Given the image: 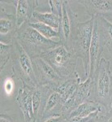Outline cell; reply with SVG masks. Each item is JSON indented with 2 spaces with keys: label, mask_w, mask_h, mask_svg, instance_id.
Returning <instances> with one entry per match:
<instances>
[{
  "label": "cell",
  "mask_w": 112,
  "mask_h": 122,
  "mask_svg": "<svg viewBox=\"0 0 112 122\" xmlns=\"http://www.w3.org/2000/svg\"><path fill=\"white\" fill-rule=\"evenodd\" d=\"M67 119L68 118L63 115H54L42 117L37 120L36 122H65Z\"/></svg>",
  "instance_id": "23"
},
{
  "label": "cell",
  "mask_w": 112,
  "mask_h": 122,
  "mask_svg": "<svg viewBox=\"0 0 112 122\" xmlns=\"http://www.w3.org/2000/svg\"><path fill=\"white\" fill-rule=\"evenodd\" d=\"M92 89V79L88 77L83 82L78 84L76 92L68 100H67L63 108V115L68 118L69 114L80 104L89 99Z\"/></svg>",
  "instance_id": "8"
},
{
  "label": "cell",
  "mask_w": 112,
  "mask_h": 122,
  "mask_svg": "<svg viewBox=\"0 0 112 122\" xmlns=\"http://www.w3.org/2000/svg\"><path fill=\"white\" fill-rule=\"evenodd\" d=\"M63 105L64 101L60 94L51 89L47 98L46 107H45L42 117L54 115H63Z\"/></svg>",
  "instance_id": "15"
},
{
  "label": "cell",
  "mask_w": 112,
  "mask_h": 122,
  "mask_svg": "<svg viewBox=\"0 0 112 122\" xmlns=\"http://www.w3.org/2000/svg\"><path fill=\"white\" fill-rule=\"evenodd\" d=\"M13 89V84H12V81L11 80L8 79L5 81V84H4V90L5 91L7 92V94H9L10 92Z\"/></svg>",
  "instance_id": "25"
},
{
  "label": "cell",
  "mask_w": 112,
  "mask_h": 122,
  "mask_svg": "<svg viewBox=\"0 0 112 122\" xmlns=\"http://www.w3.org/2000/svg\"><path fill=\"white\" fill-rule=\"evenodd\" d=\"M34 88L22 83L16 97V103L22 112L25 122L35 121L33 107V94Z\"/></svg>",
  "instance_id": "10"
},
{
  "label": "cell",
  "mask_w": 112,
  "mask_h": 122,
  "mask_svg": "<svg viewBox=\"0 0 112 122\" xmlns=\"http://www.w3.org/2000/svg\"><path fill=\"white\" fill-rule=\"evenodd\" d=\"M1 4L0 15V42L11 44L16 34L18 25L16 23L15 13L7 12L4 5Z\"/></svg>",
  "instance_id": "7"
},
{
  "label": "cell",
  "mask_w": 112,
  "mask_h": 122,
  "mask_svg": "<svg viewBox=\"0 0 112 122\" xmlns=\"http://www.w3.org/2000/svg\"><path fill=\"white\" fill-rule=\"evenodd\" d=\"M110 95H111V108H112V72H111V92H110Z\"/></svg>",
  "instance_id": "27"
},
{
  "label": "cell",
  "mask_w": 112,
  "mask_h": 122,
  "mask_svg": "<svg viewBox=\"0 0 112 122\" xmlns=\"http://www.w3.org/2000/svg\"><path fill=\"white\" fill-rule=\"evenodd\" d=\"M94 26L98 33L102 55L106 50L112 60V22L103 15L94 17Z\"/></svg>",
  "instance_id": "9"
},
{
  "label": "cell",
  "mask_w": 112,
  "mask_h": 122,
  "mask_svg": "<svg viewBox=\"0 0 112 122\" xmlns=\"http://www.w3.org/2000/svg\"><path fill=\"white\" fill-rule=\"evenodd\" d=\"M51 87L48 86L38 85L33 90V107L35 121L40 119L42 117L43 112L46 107L48 95L50 94Z\"/></svg>",
  "instance_id": "13"
},
{
  "label": "cell",
  "mask_w": 112,
  "mask_h": 122,
  "mask_svg": "<svg viewBox=\"0 0 112 122\" xmlns=\"http://www.w3.org/2000/svg\"><path fill=\"white\" fill-rule=\"evenodd\" d=\"M15 38L30 58L40 57L45 52L55 48L61 44L60 41L47 39L26 22L17 29Z\"/></svg>",
  "instance_id": "2"
},
{
  "label": "cell",
  "mask_w": 112,
  "mask_h": 122,
  "mask_svg": "<svg viewBox=\"0 0 112 122\" xmlns=\"http://www.w3.org/2000/svg\"><path fill=\"white\" fill-rule=\"evenodd\" d=\"M29 25L47 39L50 40H53V38L59 39V34L58 31L45 24L40 22H29Z\"/></svg>",
  "instance_id": "19"
},
{
  "label": "cell",
  "mask_w": 112,
  "mask_h": 122,
  "mask_svg": "<svg viewBox=\"0 0 112 122\" xmlns=\"http://www.w3.org/2000/svg\"><path fill=\"white\" fill-rule=\"evenodd\" d=\"M48 3L50 7V12L61 18L62 17L63 0H49Z\"/></svg>",
  "instance_id": "22"
},
{
  "label": "cell",
  "mask_w": 112,
  "mask_h": 122,
  "mask_svg": "<svg viewBox=\"0 0 112 122\" xmlns=\"http://www.w3.org/2000/svg\"><path fill=\"white\" fill-rule=\"evenodd\" d=\"M40 57L46 60L63 79L70 77L77 72L76 67L78 57L63 43L45 52Z\"/></svg>",
  "instance_id": "4"
},
{
  "label": "cell",
  "mask_w": 112,
  "mask_h": 122,
  "mask_svg": "<svg viewBox=\"0 0 112 122\" xmlns=\"http://www.w3.org/2000/svg\"><path fill=\"white\" fill-rule=\"evenodd\" d=\"M96 112H109L102 105L97 103L93 100L88 99L87 101L84 102L83 103L80 104L77 107H76L72 112L68 118L74 117H89L91 114H93Z\"/></svg>",
  "instance_id": "17"
},
{
  "label": "cell",
  "mask_w": 112,
  "mask_h": 122,
  "mask_svg": "<svg viewBox=\"0 0 112 122\" xmlns=\"http://www.w3.org/2000/svg\"><path fill=\"white\" fill-rule=\"evenodd\" d=\"M98 122H112V110L107 112L100 113Z\"/></svg>",
  "instance_id": "24"
},
{
  "label": "cell",
  "mask_w": 112,
  "mask_h": 122,
  "mask_svg": "<svg viewBox=\"0 0 112 122\" xmlns=\"http://www.w3.org/2000/svg\"><path fill=\"white\" fill-rule=\"evenodd\" d=\"M93 25L94 17H91L84 22H79L78 19L76 20L72 25L69 41L65 46L81 60L86 79L89 76V49L93 37Z\"/></svg>",
  "instance_id": "1"
},
{
  "label": "cell",
  "mask_w": 112,
  "mask_h": 122,
  "mask_svg": "<svg viewBox=\"0 0 112 122\" xmlns=\"http://www.w3.org/2000/svg\"><path fill=\"white\" fill-rule=\"evenodd\" d=\"M32 62L38 85L53 88L62 81L63 78L42 57L32 58Z\"/></svg>",
  "instance_id": "6"
},
{
  "label": "cell",
  "mask_w": 112,
  "mask_h": 122,
  "mask_svg": "<svg viewBox=\"0 0 112 122\" xmlns=\"http://www.w3.org/2000/svg\"><path fill=\"white\" fill-rule=\"evenodd\" d=\"M76 20H77V15L71 8L69 1L63 0L62 17H61L60 26L58 32L59 34V41L64 46H67V44L68 43L72 25Z\"/></svg>",
  "instance_id": "11"
},
{
  "label": "cell",
  "mask_w": 112,
  "mask_h": 122,
  "mask_svg": "<svg viewBox=\"0 0 112 122\" xmlns=\"http://www.w3.org/2000/svg\"><path fill=\"white\" fill-rule=\"evenodd\" d=\"M102 52L100 49L99 44V38H98V33L96 29L95 26L93 25V37H92L91 45L89 49V77H91L93 75L96 68L97 67V64L99 63L102 57Z\"/></svg>",
  "instance_id": "16"
},
{
  "label": "cell",
  "mask_w": 112,
  "mask_h": 122,
  "mask_svg": "<svg viewBox=\"0 0 112 122\" xmlns=\"http://www.w3.org/2000/svg\"><path fill=\"white\" fill-rule=\"evenodd\" d=\"M39 1L37 0H16L15 18L18 28L26 22H31L33 13L36 11Z\"/></svg>",
  "instance_id": "12"
},
{
  "label": "cell",
  "mask_w": 112,
  "mask_h": 122,
  "mask_svg": "<svg viewBox=\"0 0 112 122\" xmlns=\"http://www.w3.org/2000/svg\"><path fill=\"white\" fill-rule=\"evenodd\" d=\"M13 45L0 42V70L3 72L5 66L11 60Z\"/></svg>",
  "instance_id": "20"
},
{
  "label": "cell",
  "mask_w": 112,
  "mask_h": 122,
  "mask_svg": "<svg viewBox=\"0 0 112 122\" xmlns=\"http://www.w3.org/2000/svg\"><path fill=\"white\" fill-rule=\"evenodd\" d=\"M31 122H36V121H31Z\"/></svg>",
  "instance_id": "28"
},
{
  "label": "cell",
  "mask_w": 112,
  "mask_h": 122,
  "mask_svg": "<svg viewBox=\"0 0 112 122\" xmlns=\"http://www.w3.org/2000/svg\"><path fill=\"white\" fill-rule=\"evenodd\" d=\"M102 112H96L91 114L89 117H70L68 118L65 122H97L100 113Z\"/></svg>",
  "instance_id": "21"
},
{
  "label": "cell",
  "mask_w": 112,
  "mask_h": 122,
  "mask_svg": "<svg viewBox=\"0 0 112 122\" xmlns=\"http://www.w3.org/2000/svg\"><path fill=\"white\" fill-rule=\"evenodd\" d=\"M111 72L110 70V60L102 57L93 75L90 77L92 79V89L89 99L100 103L108 111L112 110L110 95Z\"/></svg>",
  "instance_id": "3"
},
{
  "label": "cell",
  "mask_w": 112,
  "mask_h": 122,
  "mask_svg": "<svg viewBox=\"0 0 112 122\" xmlns=\"http://www.w3.org/2000/svg\"><path fill=\"white\" fill-rule=\"evenodd\" d=\"M0 122H15V121L9 116L5 115V114H1V116H0Z\"/></svg>",
  "instance_id": "26"
},
{
  "label": "cell",
  "mask_w": 112,
  "mask_h": 122,
  "mask_svg": "<svg viewBox=\"0 0 112 122\" xmlns=\"http://www.w3.org/2000/svg\"><path fill=\"white\" fill-rule=\"evenodd\" d=\"M12 53H11V68L12 72L21 83L25 84L32 88L38 86L35 75L32 59L26 53L19 42L14 38L12 42Z\"/></svg>",
  "instance_id": "5"
},
{
  "label": "cell",
  "mask_w": 112,
  "mask_h": 122,
  "mask_svg": "<svg viewBox=\"0 0 112 122\" xmlns=\"http://www.w3.org/2000/svg\"><path fill=\"white\" fill-rule=\"evenodd\" d=\"M78 3L91 17L112 13V0H79Z\"/></svg>",
  "instance_id": "14"
},
{
  "label": "cell",
  "mask_w": 112,
  "mask_h": 122,
  "mask_svg": "<svg viewBox=\"0 0 112 122\" xmlns=\"http://www.w3.org/2000/svg\"><path fill=\"white\" fill-rule=\"evenodd\" d=\"M97 122H98V121H97Z\"/></svg>",
  "instance_id": "29"
},
{
  "label": "cell",
  "mask_w": 112,
  "mask_h": 122,
  "mask_svg": "<svg viewBox=\"0 0 112 122\" xmlns=\"http://www.w3.org/2000/svg\"><path fill=\"white\" fill-rule=\"evenodd\" d=\"M33 18L34 19V22H40L54 29L55 30L58 31L60 26L61 18L57 15H54L51 12H39L36 11L33 13Z\"/></svg>",
  "instance_id": "18"
}]
</instances>
